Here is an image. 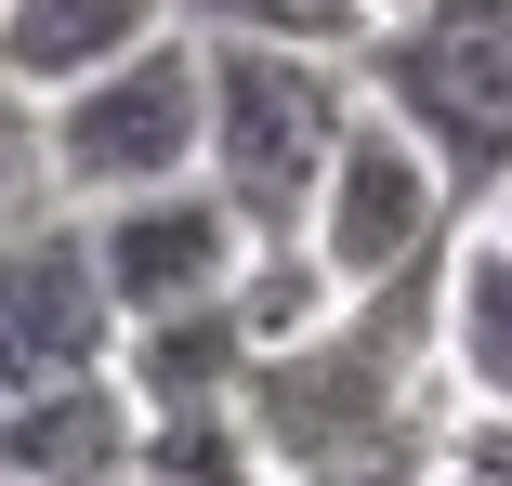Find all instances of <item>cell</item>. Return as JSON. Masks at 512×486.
Returning a JSON list of instances; mask_svg holds the SVG:
<instances>
[{
	"mask_svg": "<svg viewBox=\"0 0 512 486\" xmlns=\"http://www.w3.org/2000/svg\"><path fill=\"white\" fill-rule=\"evenodd\" d=\"M421 276H434V263H421ZM421 276H381V289H355L329 329L250 355L237 421H250V447H263L276 473L329 486V473H355V460L421 447V355H434V289H421Z\"/></svg>",
	"mask_w": 512,
	"mask_h": 486,
	"instance_id": "obj_1",
	"label": "cell"
},
{
	"mask_svg": "<svg viewBox=\"0 0 512 486\" xmlns=\"http://www.w3.org/2000/svg\"><path fill=\"white\" fill-rule=\"evenodd\" d=\"M368 106L355 53H289V40H211V145H197V171L237 198L250 237H302V211H316V184L342 158Z\"/></svg>",
	"mask_w": 512,
	"mask_h": 486,
	"instance_id": "obj_2",
	"label": "cell"
},
{
	"mask_svg": "<svg viewBox=\"0 0 512 486\" xmlns=\"http://www.w3.org/2000/svg\"><path fill=\"white\" fill-rule=\"evenodd\" d=\"M368 106H394L434 145L447 198H499L512 184V0H407L355 53Z\"/></svg>",
	"mask_w": 512,
	"mask_h": 486,
	"instance_id": "obj_3",
	"label": "cell"
},
{
	"mask_svg": "<svg viewBox=\"0 0 512 486\" xmlns=\"http://www.w3.org/2000/svg\"><path fill=\"white\" fill-rule=\"evenodd\" d=\"M197 145H211V40L158 27L145 53L92 66L79 92L40 106V184L53 198H145V184H184Z\"/></svg>",
	"mask_w": 512,
	"mask_h": 486,
	"instance_id": "obj_4",
	"label": "cell"
},
{
	"mask_svg": "<svg viewBox=\"0 0 512 486\" xmlns=\"http://www.w3.org/2000/svg\"><path fill=\"white\" fill-rule=\"evenodd\" d=\"M447 211L460 198H447L434 145L407 132L394 106H355V132H342V158L316 184V211H302V237H316V263L342 289H381V276H421L447 250Z\"/></svg>",
	"mask_w": 512,
	"mask_h": 486,
	"instance_id": "obj_5",
	"label": "cell"
},
{
	"mask_svg": "<svg viewBox=\"0 0 512 486\" xmlns=\"http://www.w3.org/2000/svg\"><path fill=\"white\" fill-rule=\"evenodd\" d=\"M79 237H92V276H106L119 329L132 316H184V303H224L237 263H250V224H237V198H224L211 171L145 184V198H106Z\"/></svg>",
	"mask_w": 512,
	"mask_h": 486,
	"instance_id": "obj_6",
	"label": "cell"
},
{
	"mask_svg": "<svg viewBox=\"0 0 512 486\" xmlns=\"http://www.w3.org/2000/svg\"><path fill=\"white\" fill-rule=\"evenodd\" d=\"M106 355H119V303L92 276V237L79 224H0V395L106 368Z\"/></svg>",
	"mask_w": 512,
	"mask_h": 486,
	"instance_id": "obj_7",
	"label": "cell"
},
{
	"mask_svg": "<svg viewBox=\"0 0 512 486\" xmlns=\"http://www.w3.org/2000/svg\"><path fill=\"white\" fill-rule=\"evenodd\" d=\"M145 460V395L119 368H66L0 395V486H119Z\"/></svg>",
	"mask_w": 512,
	"mask_h": 486,
	"instance_id": "obj_8",
	"label": "cell"
},
{
	"mask_svg": "<svg viewBox=\"0 0 512 486\" xmlns=\"http://www.w3.org/2000/svg\"><path fill=\"white\" fill-rule=\"evenodd\" d=\"M158 27H171V0H0V79H14L27 106H53L92 66L145 53Z\"/></svg>",
	"mask_w": 512,
	"mask_h": 486,
	"instance_id": "obj_9",
	"label": "cell"
},
{
	"mask_svg": "<svg viewBox=\"0 0 512 486\" xmlns=\"http://www.w3.org/2000/svg\"><path fill=\"white\" fill-rule=\"evenodd\" d=\"M434 355L473 408H512V237L499 224L434 250Z\"/></svg>",
	"mask_w": 512,
	"mask_h": 486,
	"instance_id": "obj_10",
	"label": "cell"
},
{
	"mask_svg": "<svg viewBox=\"0 0 512 486\" xmlns=\"http://www.w3.org/2000/svg\"><path fill=\"white\" fill-rule=\"evenodd\" d=\"M119 381L145 395V421H171V408H237V381H250V329H237V303L132 316V329H119Z\"/></svg>",
	"mask_w": 512,
	"mask_h": 486,
	"instance_id": "obj_11",
	"label": "cell"
},
{
	"mask_svg": "<svg viewBox=\"0 0 512 486\" xmlns=\"http://www.w3.org/2000/svg\"><path fill=\"white\" fill-rule=\"evenodd\" d=\"M171 27H197V40H289V53H368L381 0H171Z\"/></svg>",
	"mask_w": 512,
	"mask_h": 486,
	"instance_id": "obj_12",
	"label": "cell"
},
{
	"mask_svg": "<svg viewBox=\"0 0 512 486\" xmlns=\"http://www.w3.org/2000/svg\"><path fill=\"white\" fill-rule=\"evenodd\" d=\"M27 184H40V106H27L14 79H0V224L27 211Z\"/></svg>",
	"mask_w": 512,
	"mask_h": 486,
	"instance_id": "obj_13",
	"label": "cell"
},
{
	"mask_svg": "<svg viewBox=\"0 0 512 486\" xmlns=\"http://www.w3.org/2000/svg\"><path fill=\"white\" fill-rule=\"evenodd\" d=\"M447 473H473V486H512V408H473V421L447 434Z\"/></svg>",
	"mask_w": 512,
	"mask_h": 486,
	"instance_id": "obj_14",
	"label": "cell"
},
{
	"mask_svg": "<svg viewBox=\"0 0 512 486\" xmlns=\"http://www.w3.org/2000/svg\"><path fill=\"white\" fill-rule=\"evenodd\" d=\"M421 486H473V473H447V460H434V473H421Z\"/></svg>",
	"mask_w": 512,
	"mask_h": 486,
	"instance_id": "obj_15",
	"label": "cell"
},
{
	"mask_svg": "<svg viewBox=\"0 0 512 486\" xmlns=\"http://www.w3.org/2000/svg\"><path fill=\"white\" fill-rule=\"evenodd\" d=\"M499 237H512V184H499Z\"/></svg>",
	"mask_w": 512,
	"mask_h": 486,
	"instance_id": "obj_16",
	"label": "cell"
},
{
	"mask_svg": "<svg viewBox=\"0 0 512 486\" xmlns=\"http://www.w3.org/2000/svg\"><path fill=\"white\" fill-rule=\"evenodd\" d=\"M119 486H158V473H145V460H132V473H119Z\"/></svg>",
	"mask_w": 512,
	"mask_h": 486,
	"instance_id": "obj_17",
	"label": "cell"
},
{
	"mask_svg": "<svg viewBox=\"0 0 512 486\" xmlns=\"http://www.w3.org/2000/svg\"><path fill=\"white\" fill-rule=\"evenodd\" d=\"M263 486H302V473H263Z\"/></svg>",
	"mask_w": 512,
	"mask_h": 486,
	"instance_id": "obj_18",
	"label": "cell"
},
{
	"mask_svg": "<svg viewBox=\"0 0 512 486\" xmlns=\"http://www.w3.org/2000/svg\"><path fill=\"white\" fill-rule=\"evenodd\" d=\"M381 14H407V0H381Z\"/></svg>",
	"mask_w": 512,
	"mask_h": 486,
	"instance_id": "obj_19",
	"label": "cell"
}]
</instances>
